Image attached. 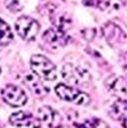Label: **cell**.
Here are the masks:
<instances>
[{"label":"cell","instance_id":"1","mask_svg":"<svg viewBox=\"0 0 127 128\" xmlns=\"http://www.w3.org/2000/svg\"><path fill=\"white\" fill-rule=\"evenodd\" d=\"M30 67L32 72L40 79L52 82L57 79L56 66L52 61L42 55H34L30 58Z\"/></svg>","mask_w":127,"mask_h":128},{"label":"cell","instance_id":"2","mask_svg":"<svg viewBox=\"0 0 127 128\" xmlns=\"http://www.w3.org/2000/svg\"><path fill=\"white\" fill-rule=\"evenodd\" d=\"M62 77L72 86H86L92 80V75L86 69L72 64H65L62 67Z\"/></svg>","mask_w":127,"mask_h":128},{"label":"cell","instance_id":"3","mask_svg":"<svg viewBox=\"0 0 127 128\" xmlns=\"http://www.w3.org/2000/svg\"><path fill=\"white\" fill-rule=\"evenodd\" d=\"M55 92L60 99L66 102H74L79 106H87L90 102V97L86 92L77 89L76 87H72L65 84H58L55 88Z\"/></svg>","mask_w":127,"mask_h":128},{"label":"cell","instance_id":"4","mask_svg":"<svg viewBox=\"0 0 127 128\" xmlns=\"http://www.w3.org/2000/svg\"><path fill=\"white\" fill-rule=\"evenodd\" d=\"M16 31L24 40L32 41L36 39V37L40 30V24L37 20L28 16H21L16 20L14 24Z\"/></svg>","mask_w":127,"mask_h":128},{"label":"cell","instance_id":"5","mask_svg":"<svg viewBox=\"0 0 127 128\" xmlns=\"http://www.w3.org/2000/svg\"><path fill=\"white\" fill-rule=\"evenodd\" d=\"M1 97L9 106L14 108L22 107L27 102V95L21 88L14 85H7L1 90Z\"/></svg>","mask_w":127,"mask_h":128},{"label":"cell","instance_id":"6","mask_svg":"<svg viewBox=\"0 0 127 128\" xmlns=\"http://www.w3.org/2000/svg\"><path fill=\"white\" fill-rule=\"evenodd\" d=\"M44 40L50 45L51 47H60L65 46L66 44L69 41V37L65 32V30L59 28H51L48 29L47 31H45L42 36Z\"/></svg>","mask_w":127,"mask_h":128},{"label":"cell","instance_id":"7","mask_svg":"<svg viewBox=\"0 0 127 128\" xmlns=\"http://www.w3.org/2000/svg\"><path fill=\"white\" fill-rule=\"evenodd\" d=\"M38 118L42 122H45L48 127L50 128H58L60 126V122H62V117L49 106H42L38 109Z\"/></svg>","mask_w":127,"mask_h":128},{"label":"cell","instance_id":"8","mask_svg":"<svg viewBox=\"0 0 127 128\" xmlns=\"http://www.w3.org/2000/svg\"><path fill=\"white\" fill-rule=\"evenodd\" d=\"M9 122H10L11 125L17 127H32V128L39 127V120L34 117L30 112H14L9 117Z\"/></svg>","mask_w":127,"mask_h":128},{"label":"cell","instance_id":"9","mask_svg":"<svg viewBox=\"0 0 127 128\" xmlns=\"http://www.w3.org/2000/svg\"><path fill=\"white\" fill-rule=\"evenodd\" d=\"M109 114L115 120H118L124 128H127V100H116L109 108Z\"/></svg>","mask_w":127,"mask_h":128},{"label":"cell","instance_id":"10","mask_svg":"<svg viewBox=\"0 0 127 128\" xmlns=\"http://www.w3.org/2000/svg\"><path fill=\"white\" fill-rule=\"evenodd\" d=\"M84 4L95 7L104 11H113L120 8L123 0H84Z\"/></svg>","mask_w":127,"mask_h":128},{"label":"cell","instance_id":"11","mask_svg":"<svg viewBox=\"0 0 127 128\" xmlns=\"http://www.w3.org/2000/svg\"><path fill=\"white\" fill-rule=\"evenodd\" d=\"M105 84L109 90H112L117 95H127V80L125 78L113 75L107 78Z\"/></svg>","mask_w":127,"mask_h":128},{"label":"cell","instance_id":"12","mask_svg":"<svg viewBox=\"0 0 127 128\" xmlns=\"http://www.w3.org/2000/svg\"><path fill=\"white\" fill-rule=\"evenodd\" d=\"M26 84L35 95L45 96L46 94H48V88L45 87V85L40 82V78L38 76H36L35 74L26 76Z\"/></svg>","mask_w":127,"mask_h":128},{"label":"cell","instance_id":"13","mask_svg":"<svg viewBox=\"0 0 127 128\" xmlns=\"http://www.w3.org/2000/svg\"><path fill=\"white\" fill-rule=\"evenodd\" d=\"M122 29L119 27L115 26L114 24H106L102 28V32H104V36L106 37L107 40L109 41H114V42H120L123 39H125V35L124 34H117L118 31H120Z\"/></svg>","mask_w":127,"mask_h":128},{"label":"cell","instance_id":"14","mask_svg":"<svg viewBox=\"0 0 127 128\" xmlns=\"http://www.w3.org/2000/svg\"><path fill=\"white\" fill-rule=\"evenodd\" d=\"M14 35L11 32L10 27L0 18V46H7L12 41Z\"/></svg>","mask_w":127,"mask_h":128},{"label":"cell","instance_id":"15","mask_svg":"<svg viewBox=\"0 0 127 128\" xmlns=\"http://www.w3.org/2000/svg\"><path fill=\"white\" fill-rule=\"evenodd\" d=\"M77 128H96V124H94V122H82L80 125H76Z\"/></svg>","mask_w":127,"mask_h":128}]
</instances>
